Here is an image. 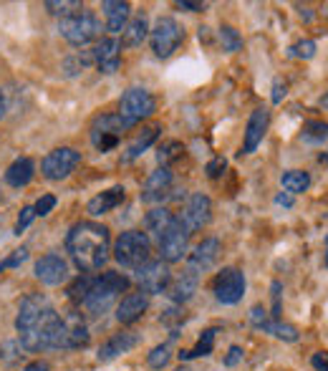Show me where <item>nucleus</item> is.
Segmentation results:
<instances>
[{
    "instance_id": "f257e3e1",
    "label": "nucleus",
    "mask_w": 328,
    "mask_h": 371,
    "mask_svg": "<svg viewBox=\"0 0 328 371\" xmlns=\"http://www.w3.org/2000/svg\"><path fill=\"white\" fill-rule=\"evenodd\" d=\"M58 323H61V316L41 293L26 296L21 300V308L15 316V329H18V338L26 351L36 354V351L56 349Z\"/></svg>"
},
{
    "instance_id": "f03ea898",
    "label": "nucleus",
    "mask_w": 328,
    "mask_h": 371,
    "mask_svg": "<svg viewBox=\"0 0 328 371\" xmlns=\"http://www.w3.org/2000/svg\"><path fill=\"white\" fill-rule=\"evenodd\" d=\"M66 250L84 273L101 271L109 260V230L99 222H79L66 235Z\"/></svg>"
},
{
    "instance_id": "7ed1b4c3",
    "label": "nucleus",
    "mask_w": 328,
    "mask_h": 371,
    "mask_svg": "<svg viewBox=\"0 0 328 371\" xmlns=\"http://www.w3.org/2000/svg\"><path fill=\"white\" fill-rule=\"evenodd\" d=\"M129 288V278H124L122 273L107 271L101 273L99 278H93L91 288L86 293V298L81 300L84 308L91 316H104L109 308L114 306V300L119 298V293Z\"/></svg>"
},
{
    "instance_id": "20e7f679",
    "label": "nucleus",
    "mask_w": 328,
    "mask_h": 371,
    "mask_svg": "<svg viewBox=\"0 0 328 371\" xmlns=\"http://www.w3.org/2000/svg\"><path fill=\"white\" fill-rule=\"evenodd\" d=\"M149 255L152 240L142 230H127L114 243L116 263L124 265V268H142L144 263H149Z\"/></svg>"
},
{
    "instance_id": "39448f33",
    "label": "nucleus",
    "mask_w": 328,
    "mask_h": 371,
    "mask_svg": "<svg viewBox=\"0 0 328 371\" xmlns=\"http://www.w3.org/2000/svg\"><path fill=\"white\" fill-rule=\"evenodd\" d=\"M182 41H185V28L174 18H170V15L157 18L154 28L149 30L152 51H154L157 58H170L182 46Z\"/></svg>"
},
{
    "instance_id": "423d86ee",
    "label": "nucleus",
    "mask_w": 328,
    "mask_h": 371,
    "mask_svg": "<svg viewBox=\"0 0 328 371\" xmlns=\"http://www.w3.org/2000/svg\"><path fill=\"white\" fill-rule=\"evenodd\" d=\"M154 109H157L154 96L147 89H139V86L127 89L122 101H119V116H122V122L127 127H134V124L144 122L147 116L154 114Z\"/></svg>"
},
{
    "instance_id": "0eeeda50",
    "label": "nucleus",
    "mask_w": 328,
    "mask_h": 371,
    "mask_svg": "<svg viewBox=\"0 0 328 371\" xmlns=\"http://www.w3.org/2000/svg\"><path fill=\"white\" fill-rule=\"evenodd\" d=\"M58 30H61V36L71 46H89V43L101 36V23L96 21L93 13H86L84 10V13L64 18V21L58 23Z\"/></svg>"
},
{
    "instance_id": "6e6552de",
    "label": "nucleus",
    "mask_w": 328,
    "mask_h": 371,
    "mask_svg": "<svg viewBox=\"0 0 328 371\" xmlns=\"http://www.w3.org/2000/svg\"><path fill=\"white\" fill-rule=\"evenodd\" d=\"M127 124L122 122L119 114H101L93 119L91 124V144L99 152H111L119 147L124 132H127Z\"/></svg>"
},
{
    "instance_id": "1a4fd4ad",
    "label": "nucleus",
    "mask_w": 328,
    "mask_h": 371,
    "mask_svg": "<svg viewBox=\"0 0 328 371\" xmlns=\"http://www.w3.org/2000/svg\"><path fill=\"white\" fill-rule=\"evenodd\" d=\"M177 220L185 225V230L190 235L202 230L205 225H210V220H212V202H210V197L202 192H192L187 197L182 212L177 215Z\"/></svg>"
},
{
    "instance_id": "9d476101",
    "label": "nucleus",
    "mask_w": 328,
    "mask_h": 371,
    "mask_svg": "<svg viewBox=\"0 0 328 371\" xmlns=\"http://www.w3.org/2000/svg\"><path fill=\"white\" fill-rule=\"evenodd\" d=\"M89 343V329H86L84 316L76 311H69L66 316H61L56 334V349H84Z\"/></svg>"
},
{
    "instance_id": "9b49d317",
    "label": "nucleus",
    "mask_w": 328,
    "mask_h": 371,
    "mask_svg": "<svg viewBox=\"0 0 328 371\" xmlns=\"http://www.w3.org/2000/svg\"><path fill=\"white\" fill-rule=\"evenodd\" d=\"M79 165H81V152L71 150V147H61V150H53L46 154V159H43V165H41V172L46 179L58 182V179L69 177Z\"/></svg>"
},
{
    "instance_id": "f8f14e48",
    "label": "nucleus",
    "mask_w": 328,
    "mask_h": 371,
    "mask_svg": "<svg viewBox=\"0 0 328 371\" xmlns=\"http://www.w3.org/2000/svg\"><path fill=\"white\" fill-rule=\"evenodd\" d=\"M212 291H215V298L220 300V303H225V306L237 303L245 293L243 271H237V268H222L212 280Z\"/></svg>"
},
{
    "instance_id": "ddd939ff",
    "label": "nucleus",
    "mask_w": 328,
    "mask_h": 371,
    "mask_svg": "<svg viewBox=\"0 0 328 371\" xmlns=\"http://www.w3.org/2000/svg\"><path fill=\"white\" fill-rule=\"evenodd\" d=\"M134 278L139 283V288H142V293L154 296V293H164L170 288L172 273H170V265L164 263V260H149L142 268H136Z\"/></svg>"
},
{
    "instance_id": "4468645a",
    "label": "nucleus",
    "mask_w": 328,
    "mask_h": 371,
    "mask_svg": "<svg viewBox=\"0 0 328 371\" xmlns=\"http://www.w3.org/2000/svg\"><path fill=\"white\" fill-rule=\"evenodd\" d=\"M159 255L167 265L170 263H179L182 257L187 255V248H190V233L185 230V225L179 220L172 222V228L159 237Z\"/></svg>"
},
{
    "instance_id": "2eb2a0df",
    "label": "nucleus",
    "mask_w": 328,
    "mask_h": 371,
    "mask_svg": "<svg viewBox=\"0 0 328 371\" xmlns=\"http://www.w3.org/2000/svg\"><path fill=\"white\" fill-rule=\"evenodd\" d=\"M172 194V172L170 167H159L147 177L142 190V202L147 205H157V202L167 200Z\"/></svg>"
},
{
    "instance_id": "dca6fc26",
    "label": "nucleus",
    "mask_w": 328,
    "mask_h": 371,
    "mask_svg": "<svg viewBox=\"0 0 328 371\" xmlns=\"http://www.w3.org/2000/svg\"><path fill=\"white\" fill-rule=\"evenodd\" d=\"M36 278L46 286H58L69 278V263L58 253H48L36 263Z\"/></svg>"
},
{
    "instance_id": "f3484780",
    "label": "nucleus",
    "mask_w": 328,
    "mask_h": 371,
    "mask_svg": "<svg viewBox=\"0 0 328 371\" xmlns=\"http://www.w3.org/2000/svg\"><path fill=\"white\" fill-rule=\"evenodd\" d=\"M217 253H220V240H217V237H207V240H202V243L194 248V253L187 255L185 268H190V271H194L197 275H202V273H207L215 265Z\"/></svg>"
},
{
    "instance_id": "a211bd4d",
    "label": "nucleus",
    "mask_w": 328,
    "mask_h": 371,
    "mask_svg": "<svg viewBox=\"0 0 328 371\" xmlns=\"http://www.w3.org/2000/svg\"><path fill=\"white\" fill-rule=\"evenodd\" d=\"M268 124H271V111L268 109H255L248 119V129H245V144L240 154H253L257 150V144L263 142L265 132H268Z\"/></svg>"
},
{
    "instance_id": "6ab92c4d",
    "label": "nucleus",
    "mask_w": 328,
    "mask_h": 371,
    "mask_svg": "<svg viewBox=\"0 0 328 371\" xmlns=\"http://www.w3.org/2000/svg\"><path fill=\"white\" fill-rule=\"evenodd\" d=\"M93 64L99 66L101 73H116L122 64V43L116 38H104L99 46L93 48Z\"/></svg>"
},
{
    "instance_id": "aec40b11",
    "label": "nucleus",
    "mask_w": 328,
    "mask_h": 371,
    "mask_svg": "<svg viewBox=\"0 0 328 371\" xmlns=\"http://www.w3.org/2000/svg\"><path fill=\"white\" fill-rule=\"evenodd\" d=\"M147 308H149V296H147V293H142V291L129 293V296L122 298L119 308H116V318H119V323H124V326H131V323H136L142 318Z\"/></svg>"
},
{
    "instance_id": "412c9836",
    "label": "nucleus",
    "mask_w": 328,
    "mask_h": 371,
    "mask_svg": "<svg viewBox=\"0 0 328 371\" xmlns=\"http://www.w3.org/2000/svg\"><path fill=\"white\" fill-rule=\"evenodd\" d=\"M200 278H202V275H197L194 271L185 268V271H182V275H177V278L170 283V288H167L170 298L174 300V303H187V300L194 296L197 286H200Z\"/></svg>"
},
{
    "instance_id": "4be33fe9",
    "label": "nucleus",
    "mask_w": 328,
    "mask_h": 371,
    "mask_svg": "<svg viewBox=\"0 0 328 371\" xmlns=\"http://www.w3.org/2000/svg\"><path fill=\"white\" fill-rule=\"evenodd\" d=\"M101 10H104V18H107V30L111 33H122L129 23V13H131V6L124 3V0H104L101 3Z\"/></svg>"
},
{
    "instance_id": "5701e85b",
    "label": "nucleus",
    "mask_w": 328,
    "mask_h": 371,
    "mask_svg": "<svg viewBox=\"0 0 328 371\" xmlns=\"http://www.w3.org/2000/svg\"><path fill=\"white\" fill-rule=\"evenodd\" d=\"M124 197H127L124 187L116 185V187H111V190H107V192H101V194H96V197H91V200H89V205H86V210H89L93 217H99V215H107V212H111L114 207L122 205Z\"/></svg>"
},
{
    "instance_id": "b1692460",
    "label": "nucleus",
    "mask_w": 328,
    "mask_h": 371,
    "mask_svg": "<svg viewBox=\"0 0 328 371\" xmlns=\"http://www.w3.org/2000/svg\"><path fill=\"white\" fill-rule=\"evenodd\" d=\"M174 220H177V215L170 212L167 207H154V210H149L147 217H144V228H147V233L159 243V237L172 228V222Z\"/></svg>"
},
{
    "instance_id": "393cba45",
    "label": "nucleus",
    "mask_w": 328,
    "mask_h": 371,
    "mask_svg": "<svg viewBox=\"0 0 328 371\" xmlns=\"http://www.w3.org/2000/svg\"><path fill=\"white\" fill-rule=\"evenodd\" d=\"M139 343V336L136 334H116L111 336L104 346L99 349V361H111V359H116L119 354H127V351H131Z\"/></svg>"
},
{
    "instance_id": "a878e982",
    "label": "nucleus",
    "mask_w": 328,
    "mask_h": 371,
    "mask_svg": "<svg viewBox=\"0 0 328 371\" xmlns=\"http://www.w3.org/2000/svg\"><path fill=\"white\" fill-rule=\"evenodd\" d=\"M159 132H162V129L159 127H147V129H142V132H139V134L134 136V139H131V142L127 144V152H124V162H134L136 157H142L144 152L149 150L152 147V142H154V139H157L159 136Z\"/></svg>"
},
{
    "instance_id": "bb28decb",
    "label": "nucleus",
    "mask_w": 328,
    "mask_h": 371,
    "mask_svg": "<svg viewBox=\"0 0 328 371\" xmlns=\"http://www.w3.org/2000/svg\"><path fill=\"white\" fill-rule=\"evenodd\" d=\"M33 174H36V165H33V159L21 157V159H15L13 165L8 167L6 182L10 187H26L30 179H33Z\"/></svg>"
},
{
    "instance_id": "cd10ccee",
    "label": "nucleus",
    "mask_w": 328,
    "mask_h": 371,
    "mask_svg": "<svg viewBox=\"0 0 328 371\" xmlns=\"http://www.w3.org/2000/svg\"><path fill=\"white\" fill-rule=\"evenodd\" d=\"M149 36V23L144 15H136L134 21L127 23V28L122 30V46L127 48H136V46H142Z\"/></svg>"
},
{
    "instance_id": "c85d7f7f",
    "label": "nucleus",
    "mask_w": 328,
    "mask_h": 371,
    "mask_svg": "<svg viewBox=\"0 0 328 371\" xmlns=\"http://www.w3.org/2000/svg\"><path fill=\"white\" fill-rule=\"evenodd\" d=\"M215 334H217V329H207L194 349L179 351V359H182V361H190V359H197V356H210L215 346Z\"/></svg>"
},
{
    "instance_id": "c756f323",
    "label": "nucleus",
    "mask_w": 328,
    "mask_h": 371,
    "mask_svg": "<svg viewBox=\"0 0 328 371\" xmlns=\"http://www.w3.org/2000/svg\"><path fill=\"white\" fill-rule=\"evenodd\" d=\"M280 185L283 190L291 194H298V192H306L308 185H311V177H308V172H300V170H291L286 172L283 177H280Z\"/></svg>"
},
{
    "instance_id": "7c9ffc66",
    "label": "nucleus",
    "mask_w": 328,
    "mask_h": 371,
    "mask_svg": "<svg viewBox=\"0 0 328 371\" xmlns=\"http://www.w3.org/2000/svg\"><path fill=\"white\" fill-rule=\"evenodd\" d=\"M46 10L51 15H58L61 21L69 18V15L81 13V3L79 0H46Z\"/></svg>"
},
{
    "instance_id": "2f4dec72",
    "label": "nucleus",
    "mask_w": 328,
    "mask_h": 371,
    "mask_svg": "<svg viewBox=\"0 0 328 371\" xmlns=\"http://www.w3.org/2000/svg\"><path fill=\"white\" fill-rule=\"evenodd\" d=\"M260 331L265 334H273L275 338H283V341H298V329L291 326V323H280V321H265L260 326Z\"/></svg>"
},
{
    "instance_id": "473e14b6",
    "label": "nucleus",
    "mask_w": 328,
    "mask_h": 371,
    "mask_svg": "<svg viewBox=\"0 0 328 371\" xmlns=\"http://www.w3.org/2000/svg\"><path fill=\"white\" fill-rule=\"evenodd\" d=\"M185 154V147L179 142H167V144H162L159 147V152H157V159H159V165L162 167H170L174 159H179Z\"/></svg>"
},
{
    "instance_id": "72a5a7b5",
    "label": "nucleus",
    "mask_w": 328,
    "mask_h": 371,
    "mask_svg": "<svg viewBox=\"0 0 328 371\" xmlns=\"http://www.w3.org/2000/svg\"><path fill=\"white\" fill-rule=\"evenodd\" d=\"M328 139V122H308L303 127V142H326Z\"/></svg>"
},
{
    "instance_id": "f704fd0d",
    "label": "nucleus",
    "mask_w": 328,
    "mask_h": 371,
    "mask_svg": "<svg viewBox=\"0 0 328 371\" xmlns=\"http://www.w3.org/2000/svg\"><path fill=\"white\" fill-rule=\"evenodd\" d=\"M220 38H222V48L230 51V53H235V51L243 48V38H240V33H237L233 26H222Z\"/></svg>"
},
{
    "instance_id": "c9c22d12",
    "label": "nucleus",
    "mask_w": 328,
    "mask_h": 371,
    "mask_svg": "<svg viewBox=\"0 0 328 371\" xmlns=\"http://www.w3.org/2000/svg\"><path fill=\"white\" fill-rule=\"evenodd\" d=\"M170 359H172V351H170V343H162V346H157V349H152L149 354V366L152 369H164V366L170 364Z\"/></svg>"
},
{
    "instance_id": "e433bc0d",
    "label": "nucleus",
    "mask_w": 328,
    "mask_h": 371,
    "mask_svg": "<svg viewBox=\"0 0 328 371\" xmlns=\"http://www.w3.org/2000/svg\"><path fill=\"white\" fill-rule=\"evenodd\" d=\"M91 283H93V278H89V275H81V278H76V283H73V286L69 288V296H71V300L81 303V300L86 298L89 288H91Z\"/></svg>"
},
{
    "instance_id": "4c0bfd02",
    "label": "nucleus",
    "mask_w": 328,
    "mask_h": 371,
    "mask_svg": "<svg viewBox=\"0 0 328 371\" xmlns=\"http://www.w3.org/2000/svg\"><path fill=\"white\" fill-rule=\"evenodd\" d=\"M28 260V250L21 248V250H13V255L6 257L3 263H0V271H6V268H18L21 263H26Z\"/></svg>"
},
{
    "instance_id": "58836bf2",
    "label": "nucleus",
    "mask_w": 328,
    "mask_h": 371,
    "mask_svg": "<svg viewBox=\"0 0 328 371\" xmlns=\"http://www.w3.org/2000/svg\"><path fill=\"white\" fill-rule=\"evenodd\" d=\"M33 220H36V210H33V207H23L21 217H18V222H15V235H21L23 230L28 228Z\"/></svg>"
},
{
    "instance_id": "ea45409f",
    "label": "nucleus",
    "mask_w": 328,
    "mask_h": 371,
    "mask_svg": "<svg viewBox=\"0 0 328 371\" xmlns=\"http://www.w3.org/2000/svg\"><path fill=\"white\" fill-rule=\"evenodd\" d=\"M293 56H300V58H313L316 53V43L313 41H300L293 46Z\"/></svg>"
},
{
    "instance_id": "a19ab883",
    "label": "nucleus",
    "mask_w": 328,
    "mask_h": 371,
    "mask_svg": "<svg viewBox=\"0 0 328 371\" xmlns=\"http://www.w3.org/2000/svg\"><path fill=\"white\" fill-rule=\"evenodd\" d=\"M53 207H56V197H53V194H43L41 200L36 202V207H33V210H36V217H38V215L43 217V215H48Z\"/></svg>"
},
{
    "instance_id": "79ce46f5",
    "label": "nucleus",
    "mask_w": 328,
    "mask_h": 371,
    "mask_svg": "<svg viewBox=\"0 0 328 371\" xmlns=\"http://www.w3.org/2000/svg\"><path fill=\"white\" fill-rule=\"evenodd\" d=\"M225 167H228V162H225V159H222V157H215L212 162H210V165L205 167L207 177H210V179H217V177L222 174V172H225Z\"/></svg>"
},
{
    "instance_id": "37998d69",
    "label": "nucleus",
    "mask_w": 328,
    "mask_h": 371,
    "mask_svg": "<svg viewBox=\"0 0 328 371\" xmlns=\"http://www.w3.org/2000/svg\"><path fill=\"white\" fill-rule=\"evenodd\" d=\"M250 321H253V326H263L265 321H268V314H265V308L263 306H255L253 311H250Z\"/></svg>"
},
{
    "instance_id": "c03bdc74",
    "label": "nucleus",
    "mask_w": 328,
    "mask_h": 371,
    "mask_svg": "<svg viewBox=\"0 0 328 371\" xmlns=\"http://www.w3.org/2000/svg\"><path fill=\"white\" fill-rule=\"evenodd\" d=\"M240 359H243V349L240 346H230L228 356H225V366H235Z\"/></svg>"
},
{
    "instance_id": "a18cd8bd",
    "label": "nucleus",
    "mask_w": 328,
    "mask_h": 371,
    "mask_svg": "<svg viewBox=\"0 0 328 371\" xmlns=\"http://www.w3.org/2000/svg\"><path fill=\"white\" fill-rule=\"evenodd\" d=\"M280 316V283H273V318L278 321Z\"/></svg>"
},
{
    "instance_id": "49530a36",
    "label": "nucleus",
    "mask_w": 328,
    "mask_h": 371,
    "mask_svg": "<svg viewBox=\"0 0 328 371\" xmlns=\"http://www.w3.org/2000/svg\"><path fill=\"white\" fill-rule=\"evenodd\" d=\"M283 96H286V84L278 79L275 84H273V104H280V101H283Z\"/></svg>"
},
{
    "instance_id": "de8ad7c7",
    "label": "nucleus",
    "mask_w": 328,
    "mask_h": 371,
    "mask_svg": "<svg viewBox=\"0 0 328 371\" xmlns=\"http://www.w3.org/2000/svg\"><path fill=\"white\" fill-rule=\"evenodd\" d=\"M13 351H18V346H15L13 341H10V343H3V349H0V356L8 359V361H15V359H18V354H13Z\"/></svg>"
},
{
    "instance_id": "09e8293b",
    "label": "nucleus",
    "mask_w": 328,
    "mask_h": 371,
    "mask_svg": "<svg viewBox=\"0 0 328 371\" xmlns=\"http://www.w3.org/2000/svg\"><path fill=\"white\" fill-rule=\"evenodd\" d=\"M311 361H313V366L318 371H328V354H323V351L313 354V359H311Z\"/></svg>"
},
{
    "instance_id": "8fccbe9b",
    "label": "nucleus",
    "mask_w": 328,
    "mask_h": 371,
    "mask_svg": "<svg viewBox=\"0 0 328 371\" xmlns=\"http://www.w3.org/2000/svg\"><path fill=\"white\" fill-rule=\"evenodd\" d=\"M177 8H185V10H190V13H200L205 6H202V3H190V0H179Z\"/></svg>"
},
{
    "instance_id": "3c124183",
    "label": "nucleus",
    "mask_w": 328,
    "mask_h": 371,
    "mask_svg": "<svg viewBox=\"0 0 328 371\" xmlns=\"http://www.w3.org/2000/svg\"><path fill=\"white\" fill-rule=\"evenodd\" d=\"M23 371H48V364L46 361H33V364H28Z\"/></svg>"
},
{
    "instance_id": "603ef678",
    "label": "nucleus",
    "mask_w": 328,
    "mask_h": 371,
    "mask_svg": "<svg viewBox=\"0 0 328 371\" xmlns=\"http://www.w3.org/2000/svg\"><path fill=\"white\" fill-rule=\"evenodd\" d=\"M275 202H278V205H283V207H291L293 197H291V194H278V197H275Z\"/></svg>"
},
{
    "instance_id": "864d4df0",
    "label": "nucleus",
    "mask_w": 328,
    "mask_h": 371,
    "mask_svg": "<svg viewBox=\"0 0 328 371\" xmlns=\"http://www.w3.org/2000/svg\"><path fill=\"white\" fill-rule=\"evenodd\" d=\"M6 96H3V91H0V119H3V116H6Z\"/></svg>"
},
{
    "instance_id": "5fc2aeb1",
    "label": "nucleus",
    "mask_w": 328,
    "mask_h": 371,
    "mask_svg": "<svg viewBox=\"0 0 328 371\" xmlns=\"http://www.w3.org/2000/svg\"><path fill=\"white\" fill-rule=\"evenodd\" d=\"M321 104H323V107H328V93H326V96H323V99H321Z\"/></svg>"
},
{
    "instance_id": "6e6d98bb",
    "label": "nucleus",
    "mask_w": 328,
    "mask_h": 371,
    "mask_svg": "<svg viewBox=\"0 0 328 371\" xmlns=\"http://www.w3.org/2000/svg\"><path fill=\"white\" fill-rule=\"evenodd\" d=\"M326 248H328V237H326ZM326 265H328V250H326Z\"/></svg>"
},
{
    "instance_id": "4d7b16f0",
    "label": "nucleus",
    "mask_w": 328,
    "mask_h": 371,
    "mask_svg": "<svg viewBox=\"0 0 328 371\" xmlns=\"http://www.w3.org/2000/svg\"><path fill=\"white\" fill-rule=\"evenodd\" d=\"M321 162H328V154H321Z\"/></svg>"
},
{
    "instance_id": "13d9d810",
    "label": "nucleus",
    "mask_w": 328,
    "mask_h": 371,
    "mask_svg": "<svg viewBox=\"0 0 328 371\" xmlns=\"http://www.w3.org/2000/svg\"><path fill=\"white\" fill-rule=\"evenodd\" d=\"M0 200H3V192H0Z\"/></svg>"
}]
</instances>
